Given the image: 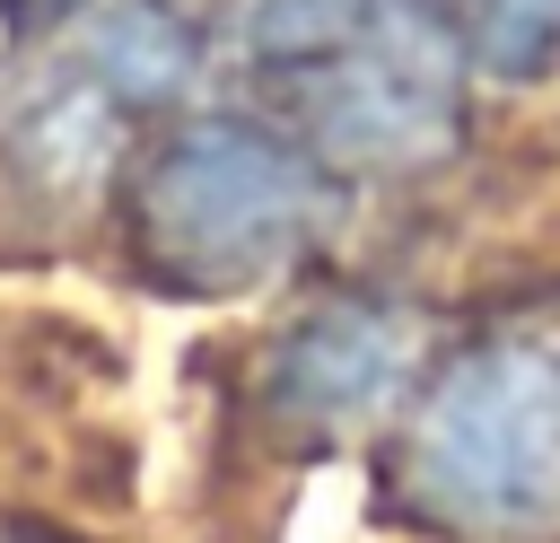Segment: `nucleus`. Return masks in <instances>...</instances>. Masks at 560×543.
<instances>
[{
    "mask_svg": "<svg viewBox=\"0 0 560 543\" xmlns=\"http://www.w3.org/2000/svg\"><path fill=\"white\" fill-rule=\"evenodd\" d=\"M254 53L341 166H420L455 131V44L420 0H254Z\"/></svg>",
    "mask_w": 560,
    "mask_h": 543,
    "instance_id": "nucleus-1",
    "label": "nucleus"
},
{
    "mask_svg": "<svg viewBox=\"0 0 560 543\" xmlns=\"http://www.w3.org/2000/svg\"><path fill=\"white\" fill-rule=\"evenodd\" d=\"M411 482L472 534L560 525V342L508 333L438 377L411 438Z\"/></svg>",
    "mask_w": 560,
    "mask_h": 543,
    "instance_id": "nucleus-2",
    "label": "nucleus"
},
{
    "mask_svg": "<svg viewBox=\"0 0 560 543\" xmlns=\"http://www.w3.org/2000/svg\"><path fill=\"white\" fill-rule=\"evenodd\" d=\"M315 228V166L254 123H192L140 184V245L192 289H245L280 272Z\"/></svg>",
    "mask_w": 560,
    "mask_h": 543,
    "instance_id": "nucleus-3",
    "label": "nucleus"
},
{
    "mask_svg": "<svg viewBox=\"0 0 560 543\" xmlns=\"http://www.w3.org/2000/svg\"><path fill=\"white\" fill-rule=\"evenodd\" d=\"M411 359H420V342L394 307H324L280 342L271 385L306 420H368L411 385Z\"/></svg>",
    "mask_w": 560,
    "mask_h": 543,
    "instance_id": "nucleus-4",
    "label": "nucleus"
},
{
    "mask_svg": "<svg viewBox=\"0 0 560 543\" xmlns=\"http://www.w3.org/2000/svg\"><path fill=\"white\" fill-rule=\"evenodd\" d=\"M88 79L114 105H158V96H175L192 79V44L149 0H96L88 9Z\"/></svg>",
    "mask_w": 560,
    "mask_h": 543,
    "instance_id": "nucleus-5",
    "label": "nucleus"
},
{
    "mask_svg": "<svg viewBox=\"0 0 560 543\" xmlns=\"http://www.w3.org/2000/svg\"><path fill=\"white\" fill-rule=\"evenodd\" d=\"M105 149H114V96H105L88 70L61 79V88H52L44 105H26V123H18V158H26L35 175H52V184L96 175Z\"/></svg>",
    "mask_w": 560,
    "mask_h": 543,
    "instance_id": "nucleus-6",
    "label": "nucleus"
},
{
    "mask_svg": "<svg viewBox=\"0 0 560 543\" xmlns=\"http://www.w3.org/2000/svg\"><path fill=\"white\" fill-rule=\"evenodd\" d=\"M472 44L490 70L534 79L560 61V0H472Z\"/></svg>",
    "mask_w": 560,
    "mask_h": 543,
    "instance_id": "nucleus-7",
    "label": "nucleus"
},
{
    "mask_svg": "<svg viewBox=\"0 0 560 543\" xmlns=\"http://www.w3.org/2000/svg\"><path fill=\"white\" fill-rule=\"evenodd\" d=\"M35 9H61V0H35Z\"/></svg>",
    "mask_w": 560,
    "mask_h": 543,
    "instance_id": "nucleus-8",
    "label": "nucleus"
}]
</instances>
